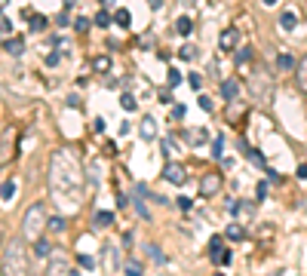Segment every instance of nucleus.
<instances>
[{
  "mask_svg": "<svg viewBox=\"0 0 307 276\" xmlns=\"http://www.w3.org/2000/svg\"><path fill=\"white\" fill-rule=\"evenodd\" d=\"M46 187L49 196L65 206L68 212L80 209L83 202V190H86V169L83 160L74 147H59L49 157V172H46Z\"/></svg>",
  "mask_w": 307,
  "mask_h": 276,
  "instance_id": "obj_1",
  "label": "nucleus"
},
{
  "mask_svg": "<svg viewBox=\"0 0 307 276\" xmlns=\"http://www.w3.org/2000/svg\"><path fill=\"white\" fill-rule=\"evenodd\" d=\"M0 267L9 276H22L31 270V252L25 246V236H12L3 246V255H0Z\"/></svg>",
  "mask_w": 307,
  "mask_h": 276,
  "instance_id": "obj_2",
  "label": "nucleus"
},
{
  "mask_svg": "<svg viewBox=\"0 0 307 276\" xmlns=\"http://www.w3.org/2000/svg\"><path fill=\"white\" fill-rule=\"evenodd\" d=\"M246 89L252 101L258 104H270V98H274V77H270V71L264 65H255V71H252V77L246 80Z\"/></svg>",
  "mask_w": 307,
  "mask_h": 276,
  "instance_id": "obj_3",
  "label": "nucleus"
},
{
  "mask_svg": "<svg viewBox=\"0 0 307 276\" xmlns=\"http://www.w3.org/2000/svg\"><path fill=\"white\" fill-rule=\"evenodd\" d=\"M46 209H43V202H31V206L25 209L22 215V236L28 239V243H34V239H40L43 230H46Z\"/></svg>",
  "mask_w": 307,
  "mask_h": 276,
  "instance_id": "obj_4",
  "label": "nucleus"
},
{
  "mask_svg": "<svg viewBox=\"0 0 307 276\" xmlns=\"http://www.w3.org/2000/svg\"><path fill=\"white\" fill-rule=\"evenodd\" d=\"M209 258H212L215 267H227V264L233 261L230 249H224V236H212V239H209Z\"/></svg>",
  "mask_w": 307,
  "mask_h": 276,
  "instance_id": "obj_5",
  "label": "nucleus"
},
{
  "mask_svg": "<svg viewBox=\"0 0 307 276\" xmlns=\"http://www.w3.org/2000/svg\"><path fill=\"white\" fill-rule=\"evenodd\" d=\"M221 187H224V178H221L218 172H206V175L200 178V196H203V199L215 196V193H218Z\"/></svg>",
  "mask_w": 307,
  "mask_h": 276,
  "instance_id": "obj_6",
  "label": "nucleus"
},
{
  "mask_svg": "<svg viewBox=\"0 0 307 276\" xmlns=\"http://www.w3.org/2000/svg\"><path fill=\"white\" fill-rule=\"evenodd\" d=\"M227 209L233 215V221H240V224H252V218H255V202H227Z\"/></svg>",
  "mask_w": 307,
  "mask_h": 276,
  "instance_id": "obj_7",
  "label": "nucleus"
},
{
  "mask_svg": "<svg viewBox=\"0 0 307 276\" xmlns=\"http://www.w3.org/2000/svg\"><path fill=\"white\" fill-rule=\"evenodd\" d=\"M15 157V144H12V132L9 129H0V169H6Z\"/></svg>",
  "mask_w": 307,
  "mask_h": 276,
  "instance_id": "obj_8",
  "label": "nucleus"
},
{
  "mask_svg": "<svg viewBox=\"0 0 307 276\" xmlns=\"http://www.w3.org/2000/svg\"><path fill=\"white\" fill-rule=\"evenodd\" d=\"M163 178H166L169 184H175V187H182V184L188 181V169H185V163L169 160V163L163 166Z\"/></svg>",
  "mask_w": 307,
  "mask_h": 276,
  "instance_id": "obj_9",
  "label": "nucleus"
},
{
  "mask_svg": "<svg viewBox=\"0 0 307 276\" xmlns=\"http://www.w3.org/2000/svg\"><path fill=\"white\" fill-rule=\"evenodd\" d=\"M46 273H71V261L68 255H62V249H52V255L46 258Z\"/></svg>",
  "mask_w": 307,
  "mask_h": 276,
  "instance_id": "obj_10",
  "label": "nucleus"
},
{
  "mask_svg": "<svg viewBox=\"0 0 307 276\" xmlns=\"http://www.w3.org/2000/svg\"><path fill=\"white\" fill-rule=\"evenodd\" d=\"M102 267L111 273V270H120L123 267V261H120V252H117V246H111L107 243L104 249H102Z\"/></svg>",
  "mask_w": 307,
  "mask_h": 276,
  "instance_id": "obj_11",
  "label": "nucleus"
},
{
  "mask_svg": "<svg viewBox=\"0 0 307 276\" xmlns=\"http://www.w3.org/2000/svg\"><path fill=\"white\" fill-rule=\"evenodd\" d=\"M218 43H221L224 52H233V49H237V43H240V31H237V28H224L221 37H218Z\"/></svg>",
  "mask_w": 307,
  "mask_h": 276,
  "instance_id": "obj_12",
  "label": "nucleus"
},
{
  "mask_svg": "<svg viewBox=\"0 0 307 276\" xmlns=\"http://www.w3.org/2000/svg\"><path fill=\"white\" fill-rule=\"evenodd\" d=\"M138 135H141V141H154V138H157V120H154V117H141Z\"/></svg>",
  "mask_w": 307,
  "mask_h": 276,
  "instance_id": "obj_13",
  "label": "nucleus"
},
{
  "mask_svg": "<svg viewBox=\"0 0 307 276\" xmlns=\"http://www.w3.org/2000/svg\"><path fill=\"white\" fill-rule=\"evenodd\" d=\"M295 83H298V89H301V92H307V55L295 65Z\"/></svg>",
  "mask_w": 307,
  "mask_h": 276,
  "instance_id": "obj_14",
  "label": "nucleus"
},
{
  "mask_svg": "<svg viewBox=\"0 0 307 276\" xmlns=\"http://www.w3.org/2000/svg\"><path fill=\"white\" fill-rule=\"evenodd\" d=\"M295 25H298V15H295L292 9H283V12H280V28H283V31H295Z\"/></svg>",
  "mask_w": 307,
  "mask_h": 276,
  "instance_id": "obj_15",
  "label": "nucleus"
},
{
  "mask_svg": "<svg viewBox=\"0 0 307 276\" xmlns=\"http://www.w3.org/2000/svg\"><path fill=\"white\" fill-rule=\"evenodd\" d=\"M46 230H49V233H65V230H68V218H65V215L49 218V221H46Z\"/></svg>",
  "mask_w": 307,
  "mask_h": 276,
  "instance_id": "obj_16",
  "label": "nucleus"
},
{
  "mask_svg": "<svg viewBox=\"0 0 307 276\" xmlns=\"http://www.w3.org/2000/svg\"><path fill=\"white\" fill-rule=\"evenodd\" d=\"M52 255V243H49V239H34V258H49Z\"/></svg>",
  "mask_w": 307,
  "mask_h": 276,
  "instance_id": "obj_17",
  "label": "nucleus"
},
{
  "mask_svg": "<svg viewBox=\"0 0 307 276\" xmlns=\"http://www.w3.org/2000/svg\"><path fill=\"white\" fill-rule=\"evenodd\" d=\"M9 55H12V59H19V55L25 52V40H22V37H12V40H6V46H3Z\"/></svg>",
  "mask_w": 307,
  "mask_h": 276,
  "instance_id": "obj_18",
  "label": "nucleus"
},
{
  "mask_svg": "<svg viewBox=\"0 0 307 276\" xmlns=\"http://www.w3.org/2000/svg\"><path fill=\"white\" fill-rule=\"evenodd\" d=\"M221 95H224L227 101H237V95H240V83L224 80V83H221Z\"/></svg>",
  "mask_w": 307,
  "mask_h": 276,
  "instance_id": "obj_19",
  "label": "nucleus"
},
{
  "mask_svg": "<svg viewBox=\"0 0 307 276\" xmlns=\"http://www.w3.org/2000/svg\"><path fill=\"white\" fill-rule=\"evenodd\" d=\"M191 31H194V22H191V15H178V18H175V34L188 37Z\"/></svg>",
  "mask_w": 307,
  "mask_h": 276,
  "instance_id": "obj_20",
  "label": "nucleus"
},
{
  "mask_svg": "<svg viewBox=\"0 0 307 276\" xmlns=\"http://www.w3.org/2000/svg\"><path fill=\"white\" fill-rule=\"evenodd\" d=\"M277 71H280V74H286V71H295V59H292L289 52H280V55H277Z\"/></svg>",
  "mask_w": 307,
  "mask_h": 276,
  "instance_id": "obj_21",
  "label": "nucleus"
},
{
  "mask_svg": "<svg viewBox=\"0 0 307 276\" xmlns=\"http://www.w3.org/2000/svg\"><path fill=\"white\" fill-rule=\"evenodd\" d=\"M15 196V181L12 178H6L3 184H0V199H3V202H9Z\"/></svg>",
  "mask_w": 307,
  "mask_h": 276,
  "instance_id": "obj_22",
  "label": "nucleus"
},
{
  "mask_svg": "<svg viewBox=\"0 0 307 276\" xmlns=\"http://www.w3.org/2000/svg\"><path fill=\"white\" fill-rule=\"evenodd\" d=\"M123 270L129 273V276H138V273L144 270V264H141V261H135V258H126V261H123Z\"/></svg>",
  "mask_w": 307,
  "mask_h": 276,
  "instance_id": "obj_23",
  "label": "nucleus"
},
{
  "mask_svg": "<svg viewBox=\"0 0 307 276\" xmlns=\"http://www.w3.org/2000/svg\"><path fill=\"white\" fill-rule=\"evenodd\" d=\"M28 22H31V31L37 34V31H43V28H46V15H40V12L34 15V12H31V15H28Z\"/></svg>",
  "mask_w": 307,
  "mask_h": 276,
  "instance_id": "obj_24",
  "label": "nucleus"
},
{
  "mask_svg": "<svg viewBox=\"0 0 307 276\" xmlns=\"http://www.w3.org/2000/svg\"><path fill=\"white\" fill-rule=\"evenodd\" d=\"M144 249H148V258H151V261H157V264H166V255L163 252H160L154 243H148V246H144Z\"/></svg>",
  "mask_w": 307,
  "mask_h": 276,
  "instance_id": "obj_25",
  "label": "nucleus"
},
{
  "mask_svg": "<svg viewBox=\"0 0 307 276\" xmlns=\"http://www.w3.org/2000/svg\"><path fill=\"white\" fill-rule=\"evenodd\" d=\"M178 59H182V62H194V59H197V46L185 43L182 49H178Z\"/></svg>",
  "mask_w": 307,
  "mask_h": 276,
  "instance_id": "obj_26",
  "label": "nucleus"
},
{
  "mask_svg": "<svg viewBox=\"0 0 307 276\" xmlns=\"http://www.w3.org/2000/svg\"><path fill=\"white\" fill-rule=\"evenodd\" d=\"M114 22H117L120 28H129V22H132V15H129V9H117V12H114Z\"/></svg>",
  "mask_w": 307,
  "mask_h": 276,
  "instance_id": "obj_27",
  "label": "nucleus"
},
{
  "mask_svg": "<svg viewBox=\"0 0 307 276\" xmlns=\"http://www.w3.org/2000/svg\"><path fill=\"white\" fill-rule=\"evenodd\" d=\"M114 224V212H99L96 215V227H111Z\"/></svg>",
  "mask_w": 307,
  "mask_h": 276,
  "instance_id": "obj_28",
  "label": "nucleus"
},
{
  "mask_svg": "<svg viewBox=\"0 0 307 276\" xmlns=\"http://www.w3.org/2000/svg\"><path fill=\"white\" fill-rule=\"evenodd\" d=\"M212 157H215V160H221V157H224V138H221V135L212 141Z\"/></svg>",
  "mask_w": 307,
  "mask_h": 276,
  "instance_id": "obj_29",
  "label": "nucleus"
},
{
  "mask_svg": "<svg viewBox=\"0 0 307 276\" xmlns=\"http://www.w3.org/2000/svg\"><path fill=\"white\" fill-rule=\"evenodd\" d=\"M246 233H243V227H240V221H233V224L227 227V239H243Z\"/></svg>",
  "mask_w": 307,
  "mask_h": 276,
  "instance_id": "obj_30",
  "label": "nucleus"
},
{
  "mask_svg": "<svg viewBox=\"0 0 307 276\" xmlns=\"http://www.w3.org/2000/svg\"><path fill=\"white\" fill-rule=\"evenodd\" d=\"M93 68H96V71H99V74H104V71H107V68H111V59H107V55H99V59H96V62H93Z\"/></svg>",
  "mask_w": 307,
  "mask_h": 276,
  "instance_id": "obj_31",
  "label": "nucleus"
},
{
  "mask_svg": "<svg viewBox=\"0 0 307 276\" xmlns=\"http://www.w3.org/2000/svg\"><path fill=\"white\" fill-rule=\"evenodd\" d=\"M89 25H93V22H89L86 15H77V18H74V31H80V34H83V31H89Z\"/></svg>",
  "mask_w": 307,
  "mask_h": 276,
  "instance_id": "obj_32",
  "label": "nucleus"
},
{
  "mask_svg": "<svg viewBox=\"0 0 307 276\" xmlns=\"http://www.w3.org/2000/svg\"><path fill=\"white\" fill-rule=\"evenodd\" d=\"M96 25H99V28H107V25H111V12H107V9H102V12L96 15Z\"/></svg>",
  "mask_w": 307,
  "mask_h": 276,
  "instance_id": "obj_33",
  "label": "nucleus"
},
{
  "mask_svg": "<svg viewBox=\"0 0 307 276\" xmlns=\"http://www.w3.org/2000/svg\"><path fill=\"white\" fill-rule=\"evenodd\" d=\"M77 264H80V270H93L96 267V261L89 255H77Z\"/></svg>",
  "mask_w": 307,
  "mask_h": 276,
  "instance_id": "obj_34",
  "label": "nucleus"
},
{
  "mask_svg": "<svg viewBox=\"0 0 307 276\" xmlns=\"http://www.w3.org/2000/svg\"><path fill=\"white\" fill-rule=\"evenodd\" d=\"M120 104H123V110H135V95H129V92H123Z\"/></svg>",
  "mask_w": 307,
  "mask_h": 276,
  "instance_id": "obj_35",
  "label": "nucleus"
},
{
  "mask_svg": "<svg viewBox=\"0 0 307 276\" xmlns=\"http://www.w3.org/2000/svg\"><path fill=\"white\" fill-rule=\"evenodd\" d=\"M166 83H169V86H178V83H182V74H178L175 68H169V74H166Z\"/></svg>",
  "mask_w": 307,
  "mask_h": 276,
  "instance_id": "obj_36",
  "label": "nucleus"
},
{
  "mask_svg": "<svg viewBox=\"0 0 307 276\" xmlns=\"http://www.w3.org/2000/svg\"><path fill=\"white\" fill-rule=\"evenodd\" d=\"M246 62H252V49H249V46L237 52V65H246Z\"/></svg>",
  "mask_w": 307,
  "mask_h": 276,
  "instance_id": "obj_37",
  "label": "nucleus"
},
{
  "mask_svg": "<svg viewBox=\"0 0 307 276\" xmlns=\"http://www.w3.org/2000/svg\"><path fill=\"white\" fill-rule=\"evenodd\" d=\"M43 62H46V68H59V62H62V55H59V52H49V55H46Z\"/></svg>",
  "mask_w": 307,
  "mask_h": 276,
  "instance_id": "obj_38",
  "label": "nucleus"
},
{
  "mask_svg": "<svg viewBox=\"0 0 307 276\" xmlns=\"http://www.w3.org/2000/svg\"><path fill=\"white\" fill-rule=\"evenodd\" d=\"M264 196H267V181H258V187H255V199L261 202Z\"/></svg>",
  "mask_w": 307,
  "mask_h": 276,
  "instance_id": "obj_39",
  "label": "nucleus"
},
{
  "mask_svg": "<svg viewBox=\"0 0 307 276\" xmlns=\"http://www.w3.org/2000/svg\"><path fill=\"white\" fill-rule=\"evenodd\" d=\"M12 31V25H9V18L3 15V12H0V34H9Z\"/></svg>",
  "mask_w": 307,
  "mask_h": 276,
  "instance_id": "obj_40",
  "label": "nucleus"
},
{
  "mask_svg": "<svg viewBox=\"0 0 307 276\" xmlns=\"http://www.w3.org/2000/svg\"><path fill=\"white\" fill-rule=\"evenodd\" d=\"M191 206H194L191 196H178V209H182V212H191Z\"/></svg>",
  "mask_w": 307,
  "mask_h": 276,
  "instance_id": "obj_41",
  "label": "nucleus"
},
{
  "mask_svg": "<svg viewBox=\"0 0 307 276\" xmlns=\"http://www.w3.org/2000/svg\"><path fill=\"white\" fill-rule=\"evenodd\" d=\"M197 101H200V107H203V110H209V114H212V101H209V95H200Z\"/></svg>",
  "mask_w": 307,
  "mask_h": 276,
  "instance_id": "obj_42",
  "label": "nucleus"
},
{
  "mask_svg": "<svg viewBox=\"0 0 307 276\" xmlns=\"http://www.w3.org/2000/svg\"><path fill=\"white\" fill-rule=\"evenodd\" d=\"M160 144H163V154H166V157L172 154V147H175V144H172V138H163V141H160Z\"/></svg>",
  "mask_w": 307,
  "mask_h": 276,
  "instance_id": "obj_43",
  "label": "nucleus"
},
{
  "mask_svg": "<svg viewBox=\"0 0 307 276\" xmlns=\"http://www.w3.org/2000/svg\"><path fill=\"white\" fill-rule=\"evenodd\" d=\"M191 86H194V89L203 86V77H200V74H191Z\"/></svg>",
  "mask_w": 307,
  "mask_h": 276,
  "instance_id": "obj_44",
  "label": "nucleus"
},
{
  "mask_svg": "<svg viewBox=\"0 0 307 276\" xmlns=\"http://www.w3.org/2000/svg\"><path fill=\"white\" fill-rule=\"evenodd\" d=\"M56 22H59V28H65V25L71 22V18H68V9H65V12H59V18H56Z\"/></svg>",
  "mask_w": 307,
  "mask_h": 276,
  "instance_id": "obj_45",
  "label": "nucleus"
},
{
  "mask_svg": "<svg viewBox=\"0 0 307 276\" xmlns=\"http://www.w3.org/2000/svg\"><path fill=\"white\" fill-rule=\"evenodd\" d=\"M148 6H151V9H154V12H157V9H160V6H163V0H148Z\"/></svg>",
  "mask_w": 307,
  "mask_h": 276,
  "instance_id": "obj_46",
  "label": "nucleus"
},
{
  "mask_svg": "<svg viewBox=\"0 0 307 276\" xmlns=\"http://www.w3.org/2000/svg\"><path fill=\"white\" fill-rule=\"evenodd\" d=\"M298 175H301V178H307V163H301V166H298Z\"/></svg>",
  "mask_w": 307,
  "mask_h": 276,
  "instance_id": "obj_47",
  "label": "nucleus"
},
{
  "mask_svg": "<svg viewBox=\"0 0 307 276\" xmlns=\"http://www.w3.org/2000/svg\"><path fill=\"white\" fill-rule=\"evenodd\" d=\"M74 3H77V0H65V3H62V6H65V9H71V6H74Z\"/></svg>",
  "mask_w": 307,
  "mask_h": 276,
  "instance_id": "obj_48",
  "label": "nucleus"
},
{
  "mask_svg": "<svg viewBox=\"0 0 307 276\" xmlns=\"http://www.w3.org/2000/svg\"><path fill=\"white\" fill-rule=\"evenodd\" d=\"M102 3H104V6H114V3H117V0H102Z\"/></svg>",
  "mask_w": 307,
  "mask_h": 276,
  "instance_id": "obj_49",
  "label": "nucleus"
},
{
  "mask_svg": "<svg viewBox=\"0 0 307 276\" xmlns=\"http://www.w3.org/2000/svg\"><path fill=\"white\" fill-rule=\"evenodd\" d=\"M277 3V0H264V6H274Z\"/></svg>",
  "mask_w": 307,
  "mask_h": 276,
  "instance_id": "obj_50",
  "label": "nucleus"
},
{
  "mask_svg": "<svg viewBox=\"0 0 307 276\" xmlns=\"http://www.w3.org/2000/svg\"><path fill=\"white\" fill-rule=\"evenodd\" d=\"M3 3H6V0H0V9H3Z\"/></svg>",
  "mask_w": 307,
  "mask_h": 276,
  "instance_id": "obj_51",
  "label": "nucleus"
}]
</instances>
